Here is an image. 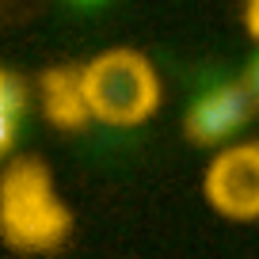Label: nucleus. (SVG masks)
Wrapping results in <instances>:
<instances>
[{
  "label": "nucleus",
  "mask_w": 259,
  "mask_h": 259,
  "mask_svg": "<svg viewBox=\"0 0 259 259\" xmlns=\"http://www.w3.org/2000/svg\"><path fill=\"white\" fill-rule=\"evenodd\" d=\"M73 218L50 168L34 156L0 171V236L19 251H50L69 236Z\"/></svg>",
  "instance_id": "nucleus-1"
},
{
  "label": "nucleus",
  "mask_w": 259,
  "mask_h": 259,
  "mask_svg": "<svg viewBox=\"0 0 259 259\" xmlns=\"http://www.w3.org/2000/svg\"><path fill=\"white\" fill-rule=\"evenodd\" d=\"M84 99L92 122L114 130H134L160 111V76L153 61L134 46H114L80 65Z\"/></svg>",
  "instance_id": "nucleus-2"
},
{
  "label": "nucleus",
  "mask_w": 259,
  "mask_h": 259,
  "mask_svg": "<svg viewBox=\"0 0 259 259\" xmlns=\"http://www.w3.org/2000/svg\"><path fill=\"white\" fill-rule=\"evenodd\" d=\"M206 202L233 221H259V141L225 145L202 179Z\"/></svg>",
  "instance_id": "nucleus-3"
},
{
  "label": "nucleus",
  "mask_w": 259,
  "mask_h": 259,
  "mask_svg": "<svg viewBox=\"0 0 259 259\" xmlns=\"http://www.w3.org/2000/svg\"><path fill=\"white\" fill-rule=\"evenodd\" d=\"M259 99L251 96V88L244 80H229L218 84V88L202 92L183 114V130L191 145H202V149H218L229 145V141L240 134L244 126L251 122Z\"/></svg>",
  "instance_id": "nucleus-4"
},
{
  "label": "nucleus",
  "mask_w": 259,
  "mask_h": 259,
  "mask_svg": "<svg viewBox=\"0 0 259 259\" xmlns=\"http://www.w3.org/2000/svg\"><path fill=\"white\" fill-rule=\"evenodd\" d=\"M42 111L57 130H84L92 122L88 99H84V76L80 65H57L42 73Z\"/></svg>",
  "instance_id": "nucleus-5"
},
{
  "label": "nucleus",
  "mask_w": 259,
  "mask_h": 259,
  "mask_svg": "<svg viewBox=\"0 0 259 259\" xmlns=\"http://www.w3.org/2000/svg\"><path fill=\"white\" fill-rule=\"evenodd\" d=\"M27 114V92L16 73L0 69V156H8L19 138V122Z\"/></svg>",
  "instance_id": "nucleus-6"
},
{
  "label": "nucleus",
  "mask_w": 259,
  "mask_h": 259,
  "mask_svg": "<svg viewBox=\"0 0 259 259\" xmlns=\"http://www.w3.org/2000/svg\"><path fill=\"white\" fill-rule=\"evenodd\" d=\"M244 23H248V34L259 42V0H248V8H244Z\"/></svg>",
  "instance_id": "nucleus-7"
},
{
  "label": "nucleus",
  "mask_w": 259,
  "mask_h": 259,
  "mask_svg": "<svg viewBox=\"0 0 259 259\" xmlns=\"http://www.w3.org/2000/svg\"><path fill=\"white\" fill-rule=\"evenodd\" d=\"M240 80H244V84H248V88H251V96H255V99H259V57H255V61H251V65H248V73H244V76H240Z\"/></svg>",
  "instance_id": "nucleus-8"
}]
</instances>
